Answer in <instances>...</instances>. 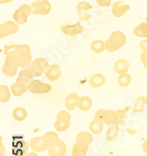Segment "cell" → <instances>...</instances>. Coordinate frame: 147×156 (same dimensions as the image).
Wrapping results in <instances>:
<instances>
[{"mask_svg":"<svg viewBox=\"0 0 147 156\" xmlns=\"http://www.w3.org/2000/svg\"><path fill=\"white\" fill-rule=\"evenodd\" d=\"M107 81L104 74L101 73H96L93 74L89 79V84L92 88L98 89L104 87Z\"/></svg>","mask_w":147,"mask_h":156,"instance_id":"17","label":"cell"},{"mask_svg":"<svg viewBox=\"0 0 147 156\" xmlns=\"http://www.w3.org/2000/svg\"><path fill=\"white\" fill-rule=\"evenodd\" d=\"M30 146L32 151H35L37 153L44 152L48 151L49 147L48 141L44 138V136H34L30 140Z\"/></svg>","mask_w":147,"mask_h":156,"instance_id":"14","label":"cell"},{"mask_svg":"<svg viewBox=\"0 0 147 156\" xmlns=\"http://www.w3.org/2000/svg\"><path fill=\"white\" fill-rule=\"evenodd\" d=\"M142 151H144V153H145V154H147V139L143 142V143H142Z\"/></svg>","mask_w":147,"mask_h":156,"instance_id":"41","label":"cell"},{"mask_svg":"<svg viewBox=\"0 0 147 156\" xmlns=\"http://www.w3.org/2000/svg\"><path fill=\"white\" fill-rule=\"evenodd\" d=\"M140 60L144 66L147 67V51H142L140 54Z\"/></svg>","mask_w":147,"mask_h":156,"instance_id":"39","label":"cell"},{"mask_svg":"<svg viewBox=\"0 0 147 156\" xmlns=\"http://www.w3.org/2000/svg\"><path fill=\"white\" fill-rule=\"evenodd\" d=\"M145 105H146L145 96H140V97L137 98L135 102V105L133 106V112H135V113H141V112H143Z\"/></svg>","mask_w":147,"mask_h":156,"instance_id":"32","label":"cell"},{"mask_svg":"<svg viewBox=\"0 0 147 156\" xmlns=\"http://www.w3.org/2000/svg\"><path fill=\"white\" fill-rule=\"evenodd\" d=\"M93 135L94 134L91 131L89 132L86 131V130L80 131L76 135V141L90 145L91 144H92L93 140H94V136Z\"/></svg>","mask_w":147,"mask_h":156,"instance_id":"24","label":"cell"},{"mask_svg":"<svg viewBox=\"0 0 147 156\" xmlns=\"http://www.w3.org/2000/svg\"><path fill=\"white\" fill-rule=\"evenodd\" d=\"M12 115L13 119L16 122H23L25 119H27L28 116V112L24 107L18 106L13 109Z\"/></svg>","mask_w":147,"mask_h":156,"instance_id":"23","label":"cell"},{"mask_svg":"<svg viewBox=\"0 0 147 156\" xmlns=\"http://www.w3.org/2000/svg\"><path fill=\"white\" fill-rule=\"evenodd\" d=\"M139 48L142 51H147V39H144L139 43Z\"/></svg>","mask_w":147,"mask_h":156,"instance_id":"40","label":"cell"},{"mask_svg":"<svg viewBox=\"0 0 147 156\" xmlns=\"http://www.w3.org/2000/svg\"><path fill=\"white\" fill-rule=\"evenodd\" d=\"M145 22H146V23H147V13H146V15H145Z\"/></svg>","mask_w":147,"mask_h":156,"instance_id":"45","label":"cell"},{"mask_svg":"<svg viewBox=\"0 0 147 156\" xmlns=\"http://www.w3.org/2000/svg\"><path fill=\"white\" fill-rule=\"evenodd\" d=\"M6 154V148L4 144L3 137L0 136V156H5Z\"/></svg>","mask_w":147,"mask_h":156,"instance_id":"38","label":"cell"},{"mask_svg":"<svg viewBox=\"0 0 147 156\" xmlns=\"http://www.w3.org/2000/svg\"><path fill=\"white\" fill-rule=\"evenodd\" d=\"M52 87L51 84L44 83L37 79H34L30 83L29 91L34 94H48L52 91Z\"/></svg>","mask_w":147,"mask_h":156,"instance_id":"11","label":"cell"},{"mask_svg":"<svg viewBox=\"0 0 147 156\" xmlns=\"http://www.w3.org/2000/svg\"><path fill=\"white\" fill-rule=\"evenodd\" d=\"M11 92L10 87H9L6 85H2L0 86V101L2 103H6L10 100Z\"/></svg>","mask_w":147,"mask_h":156,"instance_id":"31","label":"cell"},{"mask_svg":"<svg viewBox=\"0 0 147 156\" xmlns=\"http://www.w3.org/2000/svg\"><path fill=\"white\" fill-rule=\"evenodd\" d=\"M31 14H33L31 5L28 4H23L14 11L12 14V19L18 24L24 25L27 23L28 18Z\"/></svg>","mask_w":147,"mask_h":156,"instance_id":"6","label":"cell"},{"mask_svg":"<svg viewBox=\"0 0 147 156\" xmlns=\"http://www.w3.org/2000/svg\"><path fill=\"white\" fill-rule=\"evenodd\" d=\"M67 152V145L62 139H59L51 144L48 148L49 156H65Z\"/></svg>","mask_w":147,"mask_h":156,"instance_id":"12","label":"cell"},{"mask_svg":"<svg viewBox=\"0 0 147 156\" xmlns=\"http://www.w3.org/2000/svg\"><path fill=\"white\" fill-rule=\"evenodd\" d=\"M116 114V122H117V125L120 126L125 122L126 119V113L124 109H118L115 110Z\"/></svg>","mask_w":147,"mask_h":156,"instance_id":"34","label":"cell"},{"mask_svg":"<svg viewBox=\"0 0 147 156\" xmlns=\"http://www.w3.org/2000/svg\"><path fill=\"white\" fill-rule=\"evenodd\" d=\"M91 50L96 55L102 54L105 51V41L101 39H95L91 42Z\"/></svg>","mask_w":147,"mask_h":156,"instance_id":"27","label":"cell"},{"mask_svg":"<svg viewBox=\"0 0 147 156\" xmlns=\"http://www.w3.org/2000/svg\"><path fill=\"white\" fill-rule=\"evenodd\" d=\"M119 131H120V129H119L118 125L115 124L109 126L108 129H107L106 134H105V140L108 142H112L117 138Z\"/></svg>","mask_w":147,"mask_h":156,"instance_id":"28","label":"cell"},{"mask_svg":"<svg viewBox=\"0 0 147 156\" xmlns=\"http://www.w3.org/2000/svg\"><path fill=\"white\" fill-rule=\"evenodd\" d=\"M72 115L68 110H60L56 114L55 120L54 122V128L55 131L59 133H64L67 131L71 126Z\"/></svg>","mask_w":147,"mask_h":156,"instance_id":"3","label":"cell"},{"mask_svg":"<svg viewBox=\"0 0 147 156\" xmlns=\"http://www.w3.org/2000/svg\"><path fill=\"white\" fill-rule=\"evenodd\" d=\"M3 54H12L13 56L16 57L20 63V67L22 69L27 68L33 61L31 50L28 44H5Z\"/></svg>","mask_w":147,"mask_h":156,"instance_id":"1","label":"cell"},{"mask_svg":"<svg viewBox=\"0 0 147 156\" xmlns=\"http://www.w3.org/2000/svg\"><path fill=\"white\" fill-rule=\"evenodd\" d=\"M20 31V24L14 20H7L0 25V38L15 35Z\"/></svg>","mask_w":147,"mask_h":156,"instance_id":"9","label":"cell"},{"mask_svg":"<svg viewBox=\"0 0 147 156\" xmlns=\"http://www.w3.org/2000/svg\"><path fill=\"white\" fill-rule=\"evenodd\" d=\"M89 11L87 10H77V16L80 20L81 21H87L89 20H91V15L89 13Z\"/></svg>","mask_w":147,"mask_h":156,"instance_id":"36","label":"cell"},{"mask_svg":"<svg viewBox=\"0 0 147 156\" xmlns=\"http://www.w3.org/2000/svg\"><path fill=\"white\" fill-rule=\"evenodd\" d=\"M14 0H0V3L1 5H3V4H8L10 3V2H13Z\"/></svg>","mask_w":147,"mask_h":156,"instance_id":"42","label":"cell"},{"mask_svg":"<svg viewBox=\"0 0 147 156\" xmlns=\"http://www.w3.org/2000/svg\"><path fill=\"white\" fill-rule=\"evenodd\" d=\"M132 81V77L130 73H124L118 74V76L117 78L118 84L121 87H129L130 84Z\"/></svg>","mask_w":147,"mask_h":156,"instance_id":"30","label":"cell"},{"mask_svg":"<svg viewBox=\"0 0 147 156\" xmlns=\"http://www.w3.org/2000/svg\"><path fill=\"white\" fill-rule=\"evenodd\" d=\"M127 37L124 32L115 30L111 32L108 38L105 41V49L109 53L118 51L126 44Z\"/></svg>","mask_w":147,"mask_h":156,"instance_id":"2","label":"cell"},{"mask_svg":"<svg viewBox=\"0 0 147 156\" xmlns=\"http://www.w3.org/2000/svg\"><path fill=\"white\" fill-rule=\"evenodd\" d=\"M131 63L127 58H119L116 60L114 63L113 69L117 74H121V73H127L128 71L129 70Z\"/></svg>","mask_w":147,"mask_h":156,"instance_id":"19","label":"cell"},{"mask_svg":"<svg viewBox=\"0 0 147 156\" xmlns=\"http://www.w3.org/2000/svg\"><path fill=\"white\" fill-rule=\"evenodd\" d=\"M96 3L101 8H108L112 5V0H96Z\"/></svg>","mask_w":147,"mask_h":156,"instance_id":"37","label":"cell"},{"mask_svg":"<svg viewBox=\"0 0 147 156\" xmlns=\"http://www.w3.org/2000/svg\"><path fill=\"white\" fill-rule=\"evenodd\" d=\"M5 55V59L2 63V73L9 77H13L17 74L18 68L20 67V63L15 56L12 54H6Z\"/></svg>","mask_w":147,"mask_h":156,"instance_id":"5","label":"cell"},{"mask_svg":"<svg viewBox=\"0 0 147 156\" xmlns=\"http://www.w3.org/2000/svg\"><path fill=\"white\" fill-rule=\"evenodd\" d=\"M80 96L78 93L72 92L68 94L65 99V108L66 110L72 112L78 107Z\"/></svg>","mask_w":147,"mask_h":156,"instance_id":"16","label":"cell"},{"mask_svg":"<svg viewBox=\"0 0 147 156\" xmlns=\"http://www.w3.org/2000/svg\"><path fill=\"white\" fill-rule=\"evenodd\" d=\"M94 118L101 121V122L104 123L105 125H108V126L117 124L115 111L111 109H105V108L98 109L94 113Z\"/></svg>","mask_w":147,"mask_h":156,"instance_id":"7","label":"cell"},{"mask_svg":"<svg viewBox=\"0 0 147 156\" xmlns=\"http://www.w3.org/2000/svg\"><path fill=\"white\" fill-rule=\"evenodd\" d=\"M93 9V5H91V2L87 1H80L77 3L76 6V9L77 10H87L90 11Z\"/></svg>","mask_w":147,"mask_h":156,"instance_id":"35","label":"cell"},{"mask_svg":"<svg viewBox=\"0 0 147 156\" xmlns=\"http://www.w3.org/2000/svg\"><path fill=\"white\" fill-rule=\"evenodd\" d=\"M30 147V142L24 140H18L16 144L12 146V153L17 156L25 155L29 152Z\"/></svg>","mask_w":147,"mask_h":156,"instance_id":"18","label":"cell"},{"mask_svg":"<svg viewBox=\"0 0 147 156\" xmlns=\"http://www.w3.org/2000/svg\"><path fill=\"white\" fill-rule=\"evenodd\" d=\"M60 30L64 34L74 37L84 32V27L82 26L80 22H76L75 23H69L68 22H66L61 25Z\"/></svg>","mask_w":147,"mask_h":156,"instance_id":"10","label":"cell"},{"mask_svg":"<svg viewBox=\"0 0 147 156\" xmlns=\"http://www.w3.org/2000/svg\"><path fill=\"white\" fill-rule=\"evenodd\" d=\"M24 156H38V154H37V153L35 152V151H32L27 153V154H25Z\"/></svg>","mask_w":147,"mask_h":156,"instance_id":"43","label":"cell"},{"mask_svg":"<svg viewBox=\"0 0 147 156\" xmlns=\"http://www.w3.org/2000/svg\"><path fill=\"white\" fill-rule=\"evenodd\" d=\"M43 136H44V138L46 139V140L48 141L49 145L51 144H52V143H54L55 141H56V140H59V139H60L57 131H48L44 133Z\"/></svg>","mask_w":147,"mask_h":156,"instance_id":"33","label":"cell"},{"mask_svg":"<svg viewBox=\"0 0 147 156\" xmlns=\"http://www.w3.org/2000/svg\"><path fill=\"white\" fill-rule=\"evenodd\" d=\"M89 146L90 145L76 141L72 150V156H87Z\"/></svg>","mask_w":147,"mask_h":156,"instance_id":"22","label":"cell"},{"mask_svg":"<svg viewBox=\"0 0 147 156\" xmlns=\"http://www.w3.org/2000/svg\"><path fill=\"white\" fill-rule=\"evenodd\" d=\"M49 65V62L46 58L39 57L32 61L27 69L33 76V77L37 78L41 76L43 73H45V71L47 70Z\"/></svg>","mask_w":147,"mask_h":156,"instance_id":"4","label":"cell"},{"mask_svg":"<svg viewBox=\"0 0 147 156\" xmlns=\"http://www.w3.org/2000/svg\"><path fill=\"white\" fill-rule=\"evenodd\" d=\"M130 8V5L125 0H117L112 3L111 13L115 18H121L129 11Z\"/></svg>","mask_w":147,"mask_h":156,"instance_id":"13","label":"cell"},{"mask_svg":"<svg viewBox=\"0 0 147 156\" xmlns=\"http://www.w3.org/2000/svg\"><path fill=\"white\" fill-rule=\"evenodd\" d=\"M133 34L135 37L147 39V23L142 22L133 29Z\"/></svg>","mask_w":147,"mask_h":156,"instance_id":"29","label":"cell"},{"mask_svg":"<svg viewBox=\"0 0 147 156\" xmlns=\"http://www.w3.org/2000/svg\"><path fill=\"white\" fill-rule=\"evenodd\" d=\"M93 105H94V101L92 98L88 95H84L80 97L77 108L82 112H88L91 109Z\"/></svg>","mask_w":147,"mask_h":156,"instance_id":"21","label":"cell"},{"mask_svg":"<svg viewBox=\"0 0 147 156\" xmlns=\"http://www.w3.org/2000/svg\"><path fill=\"white\" fill-rule=\"evenodd\" d=\"M62 75V69L58 64H50L47 70L45 71V76L50 81H56L59 80Z\"/></svg>","mask_w":147,"mask_h":156,"instance_id":"15","label":"cell"},{"mask_svg":"<svg viewBox=\"0 0 147 156\" xmlns=\"http://www.w3.org/2000/svg\"><path fill=\"white\" fill-rule=\"evenodd\" d=\"M10 90L12 95L15 97H20L27 91H29V87L19 80H16V81L10 86Z\"/></svg>","mask_w":147,"mask_h":156,"instance_id":"20","label":"cell"},{"mask_svg":"<svg viewBox=\"0 0 147 156\" xmlns=\"http://www.w3.org/2000/svg\"><path fill=\"white\" fill-rule=\"evenodd\" d=\"M30 5L33 14L37 16H47L52 11V4L49 0H35Z\"/></svg>","mask_w":147,"mask_h":156,"instance_id":"8","label":"cell"},{"mask_svg":"<svg viewBox=\"0 0 147 156\" xmlns=\"http://www.w3.org/2000/svg\"><path fill=\"white\" fill-rule=\"evenodd\" d=\"M145 104H146L147 105V95L145 96Z\"/></svg>","mask_w":147,"mask_h":156,"instance_id":"44","label":"cell"},{"mask_svg":"<svg viewBox=\"0 0 147 156\" xmlns=\"http://www.w3.org/2000/svg\"><path fill=\"white\" fill-rule=\"evenodd\" d=\"M34 78L30 74V72L27 70V68H25V69H22L19 72L17 78H16V80H19L20 82L23 83V84H25L26 86L30 87V83H31L32 80H34Z\"/></svg>","mask_w":147,"mask_h":156,"instance_id":"25","label":"cell"},{"mask_svg":"<svg viewBox=\"0 0 147 156\" xmlns=\"http://www.w3.org/2000/svg\"><path fill=\"white\" fill-rule=\"evenodd\" d=\"M104 123L96 119H93L89 124V129L94 135H100L103 133Z\"/></svg>","mask_w":147,"mask_h":156,"instance_id":"26","label":"cell"}]
</instances>
